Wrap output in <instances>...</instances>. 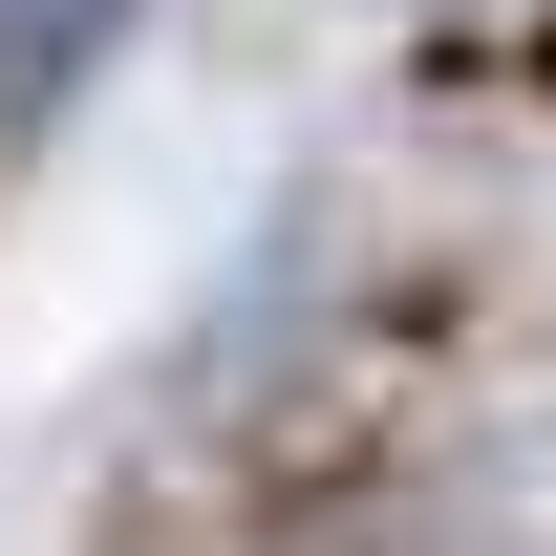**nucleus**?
Masks as SVG:
<instances>
[{"instance_id":"nucleus-1","label":"nucleus","mask_w":556,"mask_h":556,"mask_svg":"<svg viewBox=\"0 0 556 556\" xmlns=\"http://www.w3.org/2000/svg\"><path fill=\"white\" fill-rule=\"evenodd\" d=\"M108 22H129V0H0V108H43V86H65Z\"/></svg>"}]
</instances>
